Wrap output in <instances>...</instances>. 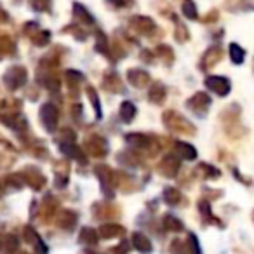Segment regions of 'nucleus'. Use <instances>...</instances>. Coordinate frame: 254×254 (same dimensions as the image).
Listing matches in <instances>:
<instances>
[{
    "mask_svg": "<svg viewBox=\"0 0 254 254\" xmlns=\"http://www.w3.org/2000/svg\"><path fill=\"white\" fill-rule=\"evenodd\" d=\"M205 85H207V89H211L214 94H218L219 98H223V96H226L230 92V89H232V85H230V80L225 77H207L205 78Z\"/></svg>",
    "mask_w": 254,
    "mask_h": 254,
    "instance_id": "7ed1b4c3",
    "label": "nucleus"
},
{
    "mask_svg": "<svg viewBox=\"0 0 254 254\" xmlns=\"http://www.w3.org/2000/svg\"><path fill=\"white\" fill-rule=\"evenodd\" d=\"M148 98H150V101L155 103V105L162 103L164 99H166V87H164L162 84H153L148 92Z\"/></svg>",
    "mask_w": 254,
    "mask_h": 254,
    "instance_id": "2eb2a0df",
    "label": "nucleus"
},
{
    "mask_svg": "<svg viewBox=\"0 0 254 254\" xmlns=\"http://www.w3.org/2000/svg\"><path fill=\"white\" fill-rule=\"evenodd\" d=\"M198 211H200V214H202V218H204V221H205V223H211V225H219V226H223V223L219 221V219L216 218L214 214H212L211 204H209L207 200H200V202H198Z\"/></svg>",
    "mask_w": 254,
    "mask_h": 254,
    "instance_id": "1a4fd4ad",
    "label": "nucleus"
},
{
    "mask_svg": "<svg viewBox=\"0 0 254 254\" xmlns=\"http://www.w3.org/2000/svg\"><path fill=\"white\" fill-rule=\"evenodd\" d=\"M129 25H132V28L138 30L139 33H145V35H148L150 32L155 30V23L150 18H145V16H136V18H132L129 21Z\"/></svg>",
    "mask_w": 254,
    "mask_h": 254,
    "instance_id": "6e6552de",
    "label": "nucleus"
},
{
    "mask_svg": "<svg viewBox=\"0 0 254 254\" xmlns=\"http://www.w3.org/2000/svg\"><path fill=\"white\" fill-rule=\"evenodd\" d=\"M187 242V247H188V253L190 254H202V249H200V244H198V239L195 233H188V239L185 240Z\"/></svg>",
    "mask_w": 254,
    "mask_h": 254,
    "instance_id": "6ab92c4d",
    "label": "nucleus"
},
{
    "mask_svg": "<svg viewBox=\"0 0 254 254\" xmlns=\"http://www.w3.org/2000/svg\"><path fill=\"white\" fill-rule=\"evenodd\" d=\"M131 244L141 254H150L153 251V246H152V242H150V239L145 235V233H141V232H134V233H132Z\"/></svg>",
    "mask_w": 254,
    "mask_h": 254,
    "instance_id": "423d86ee",
    "label": "nucleus"
},
{
    "mask_svg": "<svg viewBox=\"0 0 254 254\" xmlns=\"http://www.w3.org/2000/svg\"><path fill=\"white\" fill-rule=\"evenodd\" d=\"M171 254H190L188 253V247H187V242L185 240H173L171 244Z\"/></svg>",
    "mask_w": 254,
    "mask_h": 254,
    "instance_id": "412c9836",
    "label": "nucleus"
},
{
    "mask_svg": "<svg viewBox=\"0 0 254 254\" xmlns=\"http://www.w3.org/2000/svg\"><path fill=\"white\" fill-rule=\"evenodd\" d=\"M91 150L96 157H101L106 153V141L99 136H94V139H91Z\"/></svg>",
    "mask_w": 254,
    "mask_h": 254,
    "instance_id": "a211bd4d",
    "label": "nucleus"
},
{
    "mask_svg": "<svg viewBox=\"0 0 254 254\" xmlns=\"http://www.w3.org/2000/svg\"><path fill=\"white\" fill-rule=\"evenodd\" d=\"M228 54H230V60H232L235 64H242L244 60H246V53H244L242 47L237 46V44H230Z\"/></svg>",
    "mask_w": 254,
    "mask_h": 254,
    "instance_id": "dca6fc26",
    "label": "nucleus"
},
{
    "mask_svg": "<svg viewBox=\"0 0 254 254\" xmlns=\"http://www.w3.org/2000/svg\"><path fill=\"white\" fill-rule=\"evenodd\" d=\"M87 94H89V99H91V101H92V105H94V110H96V119H101V106H99L98 92H96L92 87H89V89H87Z\"/></svg>",
    "mask_w": 254,
    "mask_h": 254,
    "instance_id": "5701e85b",
    "label": "nucleus"
},
{
    "mask_svg": "<svg viewBox=\"0 0 254 254\" xmlns=\"http://www.w3.org/2000/svg\"><path fill=\"white\" fill-rule=\"evenodd\" d=\"M96 174H98L99 181H101V188L108 198L113 197V187H115V180H113V173L106 166L96 167Z\"/></svg>",
    "mask_w": 254,
    "mask_h": 254,
    "instance_id": "f03ea898",
    "label": "nucleus"
},
{
    "mask_svg": "<svg viewBox=\"0 0 254 254\" xmlns=\"http://www.w3.org/2000/svg\"><path fill=\"white\" fill-rule=\"evenodd\" d=\"M174 152H176L180 157H183V159H187V160L197 159V150H195L191 145H188V143L178 141L176 145H174Z\"/></svg>",
    "mask_w": 254,
    "mask_h": 254,
    "instance_id": "9d476101",
    "label": "nucleus"
},
{
    "mask_svg": "<svg viewBox=\"0 0 254 254\" xmlns=\"http://www.w3.org/2000/svg\"><path fill=\"white\" fill-rule=\"evenodd\" d=\"M162 226L167 230V232H183L185 230V225H183V221L181 219H178L176 216H173V214H166L164 216V219H162Z\"/></svg>",
    "mask_w": 254,
    "mask_h": 254,
    "instance_id": "9b49d317",
    "label": "nucleus"
},
{
    "mask_svg": "<svg viewBox=\"0 0 254 254\" xmlns=\"http://www.w3.org/2000/svg\"><path fill=\"white\" fill-rule=\"evenodd\" d=\"M180 171V160L176 155H167L162 162L159 164V173L164 174L166 178H174Z\"/></svg>",
    "mask_w": 254,
    "mask_h": 254,
    "instance_id": "20e7f679",
    "label": "nucleus"
},
{
    "mask_svg": "<svg viewBox=\"0 0 254 254\" xmlns=\"http://www.w3.org/2000/svg\"><path fill=\"white\" fill-rule=\"evenodd\" d=\"M164 200H166V204H169V205H178L181 200H183V195H181V191L178 190V188L167 187L166 190H164Z\"/></svg>",
    "mask_w": 254,
    "mask_h": 254,
    "instance_id": "4468645a",
    "label": "nucleus"
},
{
    "mask_svg": "<svg viewBox=\"0 0 254 254\" xmlns=\"http://www.w3.org/2000/svg\"><path fill=\"white\" fill-rule=\"evenodd\" d=\"M119 115H120V120H122L124 124H129L136 117V106L132 105L131 101H124L122 105H120Z\"/></svg>",
    "mask_w": 254,
    "mask_h": 254,
    "instance_id": "f8f14e48",
    "label": "nucleus"
},
{
    "mask_svg": "<svg viewBox=\"0 0 254 254\" xmlns=\"http://www.w3.org/2000/svg\"><path fill=\"white\" fill-rule=\"evenodd\" d=\"M99 240V235L94 228H84L80 233V242L84 244H91V246H96Z\"/></svg>",
    "mask_w": 254,
    "mask_h": 254,
    "instance_id": "f3484780",
    "label": "nucleus"
},
{
    "mask_svg": "<svg viewBox=\"0 0 254 254\" xmlns=\"http://www.w3.org/2000/svg\"><path fill=\"white\" fill-rule=\"evenodd\" d=\"M198 173L204 174V178H218L219 174H221L216 167L209 166V164H200V166H198Z\"/></svg>",
    "mask_w": 254,
    "mask_h": 254,
    "instance_id": "4be33fe9",
    "label": "nucleus"
},
{
    "mask_svg": "<svg viewBox=\"0 0 254 254\" xmlns=\"http://www.w3.org/2000/svg\"><path fill=\"white\" fill-rule=\"evenodd\" d=\"M124 233H126L124 226L117 225V223H105V225H101V228H99L98 235L103 237V239H117V237H122Z\"/></svg>",
    "mask_w": 254,
    "mask_h": 254,
    "instance_id": "0eeeda50",
    "label": "nucleus"
},
{
    "mask_svg": "<svg viewBox=\"0 0 254 254\" xmlns=\"http://www.w3.org/2000/svg\"><path fill=\"white\" fill-rule=\"evenodd\" d=\"M127 78H129L131 85H134V87H138V89H143L145 85H148V82H150V75L146 73L145 70H141V68H132V70H129L127 71Z\"/></svg>",
    "mask_w": 254,
    "mask_h": 254,
    "instance_id": "39448f33",
    "label": "nucleus"
},
{
    "mask_svg": "<svg viewBox=\"0 0 254 254\" xmlns=\"http://www.w3.org/2000/svg\"><path fill=\"white\" fill-rule=\"evenodd\" d=\"M126 141L129 143L134 148H146L150 145V138L145 134H139V132H134V134H127Z\"/></svg>",
    "mask_w": 254,
    "mask_h": 254,
    "instance_id": "ddd939ff",
    "label": "nucleus"
},
{
    "mask_svg": "<svg viewBox=\"0 0 254 254\" xmlns=\"http://www.w3.org/2000/svg\"><path fill=\"white\" fill-rule=\"evenodd\" d=\"M253 219H254V212H253Z\"/></svg>",
    "mask_w": 254,
    "mask_h": 254,
    "instance_id": "a878e982",
    "label": "nucleus"
},
{
    "mask_svg": "<svg viewBox=\"0 0 254 254\" xmlns=\"http://www.w3.org/2000/svg\"><path fill=\"white\" fill-rule=\"evenodd\" d=\"M181 11H183V14L187 16L188 19H197V7H195L193 0H183Z\"/></svg>",
    "mask_w": 254,
    "mask_h": 254,
    "instance_id": "aec40b11",
    "label": "nucleus"
},
{
    "mask_svg": "<svg viewBox=\"0 0 254 254\" xmlns=\"http://www.w3.org/2000/svg\"><path fill=\"white\" fill-rule=\"evenodd\" d=\"M108 2H112V4H117V5H122L124 0H108Z\"/></svg>",
    "mask_w": 254,
    "mask_h": 254,
    "instance_id": "393cba45",
    "label": "nucleus"
},
{
    "mask_svg": "<svg viewBox=\"0 0 254 254\" xmlns=\"http://www.w3.org/2000/svg\"><path fill=\"white\" fill-rule=\"evenodd\" d=\"M209 105H211V98H209L205 92H197V94H193L187 101L188 108H190L193 113H197V115H202V117L207 113Z\"/></svg>",
    "mask_w": 254,
    "mask_h": 254,
    "instance_id": "f257e3e1",
    "label": "nucleus"
},
{
    "mask_svg": "<svg viewBox=\"0 0 254 254\" xmlns=\"http://www.w3.org/2000/svg\"><path fill=\"white\" fill-rule=\"evenodd\" d=\"M131 251V242H127V240H122L117 247L112 249V254H129Z\"/></svg>",
    "mask_w": 254,
    "mask_h": 254,
    "instance_id": "b1692460",
    "label": "nucleus"
}]
</instances>
